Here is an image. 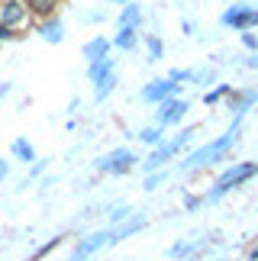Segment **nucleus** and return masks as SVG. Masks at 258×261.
<instances>
[{"mask_svg":"<svg viewBox=\"0 0 258 261\" xmlns=\"http://www.w3.org/2000/svg\"><path fill=\"white\" fill-rule=\"evenodd\" d=\"M187 110H191V100L187 97H171V100H165V103H158L155 107V126H177L181 119L187 116Z\"/></svg>","mask_w":258,"mask_h":261,"instance_id":"0eeeda50","label":"nucleus"},{"mask_svg":"<svg viewBox=\"0 0 258 261\" xmlns=\"http://www.w3.org/2000/svg\"><path fill=\"white\" fill-rule=\"evenodd\" d=\"M258 103V87H239V90H233V97L226 100V110H229L233 116H239L245 119V113Z\"/></svg>","mask_w":258,"mask_h":261,"instance_id":"1a4fd4ad","label":"nucleus"},{"mask_svg":"<svg viewBox=\"0 0 258 261\" xmlns=\"http://www.w3.org/2000/svg\"><path fill=\"white\" fill-rule=\"evenodd\" d=\"M145 48H148V58H152V62H162V58H165V42H162V36H148V39H145Z\"/></svg>","mask_w":258,"mask_h":261,"instance_id":"5701e85b","label":"nucleus"},{"mask_svg":"<svg viewBox=\"0 0 258 261\" xmlns=\"http://www.w3.org/2000/svg\"><path fill=\"white\" fill-rule=\"evenodd\" d=\"M207 261H223V258H207Z\"/></svg>","mask_w":258,"mask_h":261,"instance_id":"4c0bfd02","label":"nucleus"},{"mask_svg":"<svg viewBox=\"0 0 258 261\" xmlns=\"http://www.w3.org/2000/svg\"><path fill=\"white\" fill-rule=\"evenodd\" d=\"M107 74H116V58H100V62H94V65H87V81L97 84V81H104Z\"/></svg>","mask_w":258,"mask_h":261,"instance_id":"f3484780","label":"nucleus"},{"mask_svg":"<svg viewBox=\"0 0 258 261\" xmlns=\"http://www.w3.org/2000/svg\"><path fill=\"white\" fill-rule=\"evenodd\" d=\"M239 136H242V119H239V116H233V126L226 129L223 136H216V139H210V142L197 145L194 152H187L181 162H177L181 174H191V171L210 168V165H216V162H226V155L233 152V145L239 142Z\"/></svg>","mask_w":258,"mask_h":261,"instance_id":"f257e3e1","label":"nucleus"},{"mask_svg":"<svg viewBox=\"0 0 258 261\" xmlns=\"http://www.w3.org/2000/svg\"><path fill=\"white\" fill-rule=\"evenodd\" d=\"M10 155H13L19 165H26V168H33V165L39 162V152H36V145L29 142L26 136H16L13 142H10Z\"/></svg>","mask_w":258,"mask_h":261,"instance_id":"2eb2a0df","label":"nucleus"},{"mask_svg":"<svg viewBox=\"0 0 258 261\" xmlns=\"http://www.w3.org/2000/svg\"><path fill=\"white\" fill-rule=\"evenodd\" d=\"M207 252V239H181L168 248V258L174 261H200V255Z\"/></svg>","mask_w":258,"mask_h":261,"instance_id":"9d476101","label":"nucleus"},{"mask_svg":"<svg viewBox=\"0 0 258 261\" xmlns=\"http://www.w3.org/2000/svg\"><path fill=\"white\" fill-rule=\"evenodd\" d=\"M245 68H258V55H252V58H245Z\"/></svg>","mask_w":258,"mask_h":261,"instance_id":"f704fd0d","label":"nucleus"},{"mask_svg":"<svg viewBox=\"0 0 258 261\" xmlns=\"http://www.w3.org/2000/svg\"><path fill=\"white\" fill-rule=\"evenodd\" d=\"M249 261H258V245H255L252 252H249Z\"/></svg>","mask_w":258,"mask_h":261,"instance_id":"c9c22d12","label":"nucleus"},{"mask_svg":"<svg viewBox=\"0 0 258 261\" xmlns=\"http://www.w3.org/2000/svg\"><path fill=\"white\" fill-rule=\"evenodd\" d=\"M220 23L226 29H236V33H252V29H258V7L245 4V0H236L233 7L223 10Z\"/></svg>","mask_w":258,"mask_h":261,"instance_id":"39448f33","label":"nucleus"},{"mask_svg":"<svg viewBox=\"0 0 258 261\" xmlns=\"http://www.w3.org/2000/svg\"><path fill=\"white\" fill-rule=\"evenodd\" d=\"M10 90H13V84H0V100H4V97L10 94Z\"/></svg>","mask_w":258,"mask_h":261,"instance_id":"72a5a7b5","label":"nucleus"},{"mask_svg":"<svg viewBox=\"0 0 258 261\" xmlns=\"http://www.w3.org/2000/svg\"><path fill=\"white\" fill-rule=\"evenodd\" d=\"M110 245V226L107 229H97V232L78 239V245L71 248V255H68V261H91L97 252H104V248Z\"/></svg>","mask_w":258,"mask_h":261,"instance_id":"423d86ee","label":"nucleus"},{"mask_svg":"<svg viewBox=\"0 0 258 261\" xmlns=\"http://www.w3.org/2000/svg\"><path fill=\"white\" fill-rule=\"evenodd\" d=\"M233 84H216V87H210V90H203V107H216L220 100H229L233 97Z\"/></svg>","mask_w":258,"mask_h":261,"instance_id":"aec40b11","label":"nucleus"},{"mask_svg":"<svg viewBox=\"0 0 258 261\" xmlns=\"http://www.w3.org/2000/svg\"><path fill=\"white\" fill-rule=\"evenodd\" d=\"M136 165H142V158H139L136 148H129V145H120V148H113V152H107L104 158H97V171H100V174H113V177L129 174Z\"/></svg>","mask_w":258,"mask_h":261,"instance_id":"20e7f679","label":"nucleus"},{"mask_svg":"<svg viewBox=\"0 0 258 261\" xmlns=\"http://www.w3.org/2000/svg\"><path fill=\"white\" fill-rule=\"evenodd\" d=\"M194 84H200V87L213 84L216 87V71H213V68H197V71H194Z\"/></svg>","mask_w":258,"mask_h":261,"instance_id":"a878e982","label":"nucleus"},{"mask_svg":"<svg viewBox=\"0 0 258 261\" xmlns=\"http://www.w3.org/2000/svg\"><path fill=\"white\" fill-rule=\"evenodd\" d=\"M13 39H16V29L0 23V42H13Z\"/></svg>","mask_w":258,"mask_h":261,"instance_id":"c756f323","label":"nucleus"},{"mask_svg":"<svg viewBox=\"0 0 258 261\" xmlns=\"http://www.w3.org/2000/svg\"><path fill=\"white\" fill-rule=\"evenodd\" d=\"M45 168H48V162H45V158H39V162H36L33 168H29V177H39V174L45 171Z\"/></svg>","mask_w":258,"mask_h":261,"instance_id":"2f4dec72","label":"nucleus"},{"mask_svg":"<svg viewBox=\"0 0 258 261\" xmlns=\"http://www.w3.org/2000/svg\"><path fill=\"white\" fill-rule=\"evenodd\" d=\"M252 177H258V162H233L220 177L213 180V187L203 194V200H207V203H220L226 194H233V190L245 187Z\"/></svg>","mask_w":258,"mask_h":261,"instance_id":"f03ea898","label":"nucleus"},{"mask_svg":"<svg viewBox=\"0 0 258 261\" xmlns=\"http://www.w3.org/2000/svg\"><path fill=\"white\" fill-rule=\"evenodd\" d=\"M58 4L62 0H26V10H29V16H36L42 23V19L58 16Z\"/></svg>","mask_w":258,"mask_h":261,"instance_id":"dca6fc26","label":"nucleus"},{"mask_svg":"<svg viewBox=\"0 0 258 261\" xmlns=\"http://www.w3.org/2000/svg\"><path fill=\"white\" fill-rule=\"evenodd\" d=\"M62 242H65V236H52V239H48V242H42V245H39L36 252H33V261H39V258H45V255H52V252H55V248L62 245Z\"/></svg>","mask_w":258,"mask_h":261,"instance_id":"b1692460","label":"nucleus"},{"mask_svg":"<svg viewBox=\"0 0 258 261\" xmlns=\"http://www.w3.org/2000/svg\"><path fill=\"white\" fill-rule=\"evenodd\" d=\"M136 45H139V29H116V36H113V48L133 52Z\"/></svg>","mask_w":258,"mask_h":261,"instance_id":"6ab92c4d","label":"nucleus"},{"mask_svg":"<svg viewBox=\"0 0 258 261\" xmlns=\"http://www.w3.org/2000/svg\"><path fill=\"white\" fill-rule=\"evenodd\" d=\"M177 90H181V84H174L171 77H155V81H148L142 90H139V97H142L145 103L158 107V103H165V100L177 97Z\"/></svg>","mask_w":258,"mask_h":261,"instance_id":"6e6552de","label":"nucleus"},{"mask_svg":"<svg viewBox=\"0 0 258 261\" xmlns=\"http://www.w3.org/2000/svg\"><path fill=\"white\" fill-rule=\"evenodd\" d=\"M113 90H116V74H107L104 81L94 84V100H97V103H104V100H110Z\"/></svg>","mask_w":258,"mask_h":261,"instance_id":"4be33fe9","label":"nucleus"},{"mask_svg":"<svg viewBox=\"0 0 258 261\" xmlns=\"http://www.w3.org/2000/svg\"><path fill=\"white\" fill-rule=\"evenodd\" d=\"M110 4H120V7H126V4H133V0H110Z\"/></svg>","mask_w":258,"mask_h":261,"instance_id":"e433bc0d","label":"nucleus"},{"mask_svg":"<svg viewBox=\"0 0 258 261\" xmlns=\"http://www.w3.org/2000/svg\"><path fill=\"white\" fill-rule=\"evenodd\" d=\"M165 180H168V171H165V168H162V171H155V174H145L142 190H145V194H152V190H155V187H162Z\"/></svg>","mask_w":258,"mask_h":261,"instance_id":"393cba45","label":"nucleus"},{"mask_svg":"<svg viewBox=\"0 0 258 261\" xmlns=\"http://www.w3.org/2000/svg\"><path fill=\"white\" fill-rule=\"evenodd\" d=\"M133 216H136L133 206H116L110 213V226H120V223H126V219H133Z\"/></svg>","mask_w":258,"mask_h":261,"instance_id":"cd10ccee","label":"nucleus"},{"mask_svg":"<svg viewBox=\"0 0 258 261\" xmlns=\"http://www.w3.org/2000/svg\"><path fill=\"white\" fill-rule=\"evenodd\" d=\"M36 33L42 42L48 45H62L65 42V23H62V16H52V19H42V23L36 26Z\"/></svg>","mask_w":258,"mask_h":261,"instance_id":"4468645a","label":"nucleus"},{"mask_svg":"<svg viewBox=\"0 0 258 261\" xmlns=\"http://www.w3.org/2000/svg\"><path fill=\"white\" fill-rule=\"evenodd\" d=\"M194 136H197V126H187V129H181V133H177L174 139H165V142L158 145V148H152V152H148V155L142 158V165H139V168H142L145 174H155V171H162V168H165L168 162H171L174 155H181V152H184V148H187V142H191Z\"/></svg>","mask_w":258,"mask_h":261,"instance_id":"7ed1b4c3","label":"nucleus"},{"mask_svg":"<svg viewBox=\"0 0 258 261\" xmlns=\"http://www.w3.org/2000/svg\"><path fill=\"white\" fill-rule=\"evenodd\" d=\"M239 39H242V45L249 48L252 55H258V36L255 33H239Z\"/></svg>","mask_w":258,"mask_h":261,"instance_id":"c85d7f7f","label":"nucleus"},{"mask_svg":"<svg viewBox=\"0 0 258 261\" xmlns=\"http://www.w3.org/2000/svg\"><path fill=\"white\" fill-rule=\"evenodd\" d=\"M29 19V10H26V0H0V23L4 26H23Z\"/></svg>","mask_w":258,"mask_h":261,"instance_id":"9b49d317","label":"nucleus"},{"mask_svg":"<svg viewBox=\"0 0 258 261\" xmlns=\"http://www.w3.org/2000/svg\"><path fill=\"white\" fill-rule=\"evenodd\" d=\"M165 77H171L174 84H194V71H187V68H171Z\"/></svg>","mask_w":258,"mask_h":261,"instance_id":"bb28decb","label":"nucleus"},{"mask_svg":"<svg viewBox=\"0 0 258 261\" xmlns=\"http://www.w3.org/2000/svg\"><path fill=\"white\" fill-rule=\"evenodd\" d=\"M142 26V10H139V4H126L120 10V29H139Z\"/></svg>","mask_w":258,"mask_h":261,"instance_id":"a211bd4d","label":"nucleus"},{"mask_svg":"<svg viewBox=\"0 0 258 261\" xmlns=\"http://www.w3.org/2000/svg\"><path fill=\"white\" fill-rule=\"evenodd\" d=\"M110 48H113V39H107V36H94V39H87V42L81 45V58L87 65H94V62H100V58L110 55Z\"/></svg>","mask_w":258,"mask_h":261,"instance_id":"ddd939ff","label":"nucleus"},{"mask_svg":"<svg viewBox=\"0 0 258 261\" xmlns=\"http://www.w3.org/2000/svg\"><path fill=\"white\" fill-rule=\"evenodd\" d=\"M7 177H10V162H7L4 155H0V184H4Z\"/></svg>","mask_w":258,"mask_h":261,"instance_id":"473e14b6","label":"nucleus"},{"mask_svg":"<svg viewBox=\"0 0 258 261\" xmlns=\"http://www.w3.org/2000/svg\"><path fill=\"white\" fill-rule=\"evenodd\" d=\"M200 203H207L203 197H184V210H187V213H194V210L200 206Z\"/></svg>","mask_w":258,"mask_h":261,"instance_id":"7c9ffc66","label":"nucleus"},{"mask_svg":"<svg viewBox=\"0 0 258 261\" xmlns=\"http://www.w3.org/2000/svg\"><path fill=\"white\" fill-rule=\"evenodd\" d=\"M145 226H148V219L142 213H136L133 219H126V223H120V226H110V245H120V242H126V239L139 236Z\"/></svg>","mask_w":258,"mask_h":261,"instance_id":"f8f14e48","label":"nucleus"},{"mask_svg":"<svg viewBox=\"0 0 258 261\" xmlns=\"http://www.w3.org/2000/svg\"><path fill=\"white\" fill-rule=\"evenodd\" d=\"M136 139H139L142 145H152V148H158V145L165 142V129H162V126H145V129H142V133H139Z\"/></svg>","mask_w":258,"mask_h":261,"instance_id":"412c9836","label":"nucleus"}]
</instances>
